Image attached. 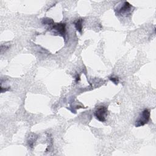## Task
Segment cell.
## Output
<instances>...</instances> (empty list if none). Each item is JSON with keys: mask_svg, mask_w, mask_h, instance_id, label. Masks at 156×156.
<instances>
[{"mask_svg": "<svg viewBox=\"0 0 156 156\" xmlns=\"http://www.w3.org/2000/svg\"><path fill=\"white\" fill-rule=\"evenodd\" d=\"M109 79L115 84H118L119 82V79L118 77H113V76H111L109 77Z\"/></svg>", "mask_w": 156, "mask_h": 156, "instance_id": "52a82bcc", "label": "cell"}, {"mask_svg": "<svg viewBox=\"0 0 156 156\" xmlns=\"http://www.w3.org/2000/svg\"><path fill=\"white\" fill-rule=\"evenodd\" d=\"M43 24H54V21H52V19L50 18H44L43 20L42 21Z\"/></svg>", "mask_w": 156, "mask_h": 156, "instance_id": "8992f818", "label": "cell"}, {"mask_svg": "<svg viewBox=\"0 0 156 156\" xmlns=\"http://www.w3.org/2000/svg\"><path fill=\"white\" fill-rule=\"evenodd\" d=\"M107 108L105 106H99L94 112V116L96 118L101 121L104 122L106 120V116L107 115Z\"/></svg>", "mask_w": 156, "mask_h": 156, "instance_id": "7a4b0ae2", "label": "cell"}, {"mask_svg": "<svg viewBox=\"0 0 156 156\" xmlns=\"http://www.w3.org/2000/svg\"><path fill=\"white\" fill-rule=\"evenodd\" d=\"M65 27H66V24L65 23H60L54 24L52 26V29L55 30L60 35H62V37H64L66 32Z\"/></svg>", "mask_w": 156, "mask_h": 156, "instance_id": "277c9868", "label": "cell"}, {"mask_svg": "<svg viewBox=\"0 0 156 156\" xmlns=\"http://www.w3.org/2000/svg\"><path fill=\"white\" fill-rule=\"evenodd\" d=\"M83 20L82 18H80L79 20H77L75 23H74V26L76 28V29L79 32H81L82 30V23H83Z\"/></svg>", "mask_w": 156, "mask_h": 156, "instance_id": "5b68a950", "label": "cell"}, {"mask_svg": "<svg viewBox=\"0 0 156 156\" xmlns=\"http://www.w3.org/2000/svg\"><path fill=\"white\" fill-rule=\"evenodd\" d=\"M132 8V5L129 4L128 2L125 1L122 4L121 7L118 9V14H120L121 15L128 14L130 12V9Z\"/></svg>", "mask_w": 156, "mask_h": 156, "instance_id": "3957f363", "label": "cell"}, {"mask_svg": "<svg viewBox=\"0 0 156 156\" xmlns=\"http://www.w3.org/2000/svg\"><path fill=\"white\" fill-rule=\"evenodd\" d=\"M150 118V111L145 108L141 113L140 116L138 118V119L135 121V127H140L144 126L149 122Z\"/></svg>", "mask_w": 156, "mask_h": 156, "instance_id": "6da1fadb", "label": "cell"}]
</instances>
